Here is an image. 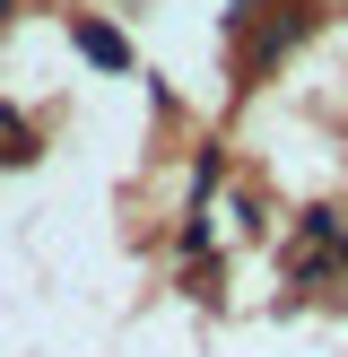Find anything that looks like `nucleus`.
Returning <instances> with one entry per match:
<instances>
[{"label":"nucleus","mask_w":348,"mask_h":357,"mask_svg":"<svg viewBox=\"0 0 348 357\" xmlns=\"http://www.w3.org/2000/svg\"><path fill=\"white\" fill-rule=\"evenodd\" d=\"M305 26H313V9H305V0H278V17L261 26V44H253V70H278V52H287Z\"/></svg>","instance_id":"f257e3e1"},{"label":"nucleus","mask_w":348,"mask_h":357,"mask_svg":"<svg viewBox=\"0 0 348 357\" xmlns=\"http://www.w3.org/2000/svg\"><path fill=\"white\" fill-rule=\"evenodd\" d=\"M79 52L96 70H131V44H122V26H104V17H79Z\"/></svg>","instance_id":"f03ea898"},{"label":"nucleus","mask_w":348,"mask_h":357,"mask_svg":"<svg viewBox=\"0 0 348 357\" xmlns=\"http://www.w3.org/2000/svg\"><path fill=\"white\" fill-rule=\"evenodd\" d=\"M9 17H17V9H9V0H0V26H9Z\"/></svg>","instance_id":"7ed1b4c3"}]
</instances>
